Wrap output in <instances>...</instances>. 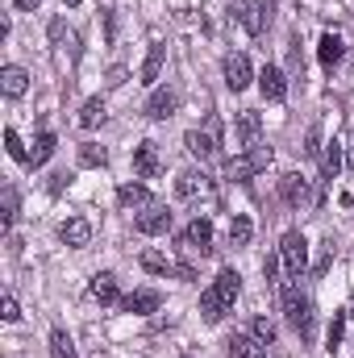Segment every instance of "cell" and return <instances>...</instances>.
<instances>
[{
    "label": "cell",
    "instance_id": "obj_1",
    "mask_svg": "<svg viewBox=\"0 0 354 358\" xmlns=\"http://www.w3.org/2000/svg\"><path fill=\"white\" fill-rule=\"evenodd\" d=\"M242 296V275L234 267H225L204 292H200V317L208 321V325H217L229 308H234V300Z\"/></svg>",
    "mask_w": 354,
    "mask_h": 358
},
{
    "label": "cell",
    "instance_id": "obj_2",
    "mask_svg": "<svg viewBox=\"0 0 354 358\" xmlns=\"http://www.w3.org/2000/svg\"><path fill=\"white\" fill-rule=\"evenodd\" d=\"M279 296H283V317H288V325H292L300 338H309V334H313V300H309L300 287H283Z\"/></svg>",
    "mask_w": 354,
    "mask_h": 358
},
{
    "label": "cell",
    "instance_id": "obj_3",
    "mask_svg": "<svg viewBox=\"0 0 354 358\" xmlns=\"http://www.w3.org/2000/svg\"><path fill=\"white\" fill-rule=\"evenodd\" d=\"M279 259H283V271H288L292 279H300V275L309 271V242H304L300 229H288V234H283V242H279Z\"/></svg>",
    "mask_w": 354,
    "mask_h": 358
},
{
    "label": "cell",
    "instance_id": "obj_4",
    "mask_svg": "<svg viewBox=\"0 0 354 358\" xmlns=\"http://www.w3.org/2000/svg\"><path fill=\"white\" fill-rule=\"evenodd\" d=\"M271 167V150L267 146H250L246 155H238V159H225V179H250L267 171Z\"/></svg>",
    "mask_w": 354,
    "mask_h": 358
},
{
    "label": "cell",
    "instance_id": "obj_5",
    "mask_svg": "<svg viewBox=\"0 0 354 358\" xmlns=\"http://www.w3.org/2000/svg\"><path fill=\"white\" fill-rule=\"evenodd\" d=\"M229 17H234L250 38H259V34L267 29V21H271V4H259V0H234Z\"/></svg>",
    "mask_w": 354,
    "mask_h": 358
},
{
    "label": "cell",
    "instance_id": "obj_6",
    "mask_svg": "<svg viewBox=\"0 0 354 358\" xmlns=\"http://www.w3.org/2000/svg\"><path fill=\"white\" fill-rule=\"evenodd\" d=\"M183 250H200V255H213V221L208 217H196L187 229H183Z\"/></svg>",
    "mask_w": 354,
    "mask_h": 358
},
{
    "label": "cell",
    "instance_id": "obj_7",
    "mask_svg": "<svg viewBox=\"0 0 354 358\" xmlns=\"http://www.w3.org/2000/svg\"><path fill=\"white\" fill-rule=\"evenodd\" d=\"M225 88L229 92H242L250 88V80H255V71H250V59L246 55H225Z\"/></svg>",
    "mask_w": 354,
    "mask_h": 358
},
{
    "label": "cell",
    "instance_id": "obj_8",
    "mask_svg": "<svg viewBox=\"0 0 354 358\" xmlns=\"http://www.w3.org/2000/svg\"><path fill=\"white\" fill-rule=\"evenodd\" d=\"M208 192H213V179L204 176V171H196V167H187V171L176 179L179 200H196V196H208Z\"/></svg>",
    "mask_w": 354,
    "mask_h": 358
},
{
    "label": "cell",
    "instance_id": "obj_9",
    "mask_svg": "<svg viewBox=\"0 0 354 358\" xmlns=\"http://www.w3.org/2000/svg\"><path fill=\"white\" fill-rule=\"evenodd\" d=\"M171 221H176V213H171V208H150V213H142V217L134 221V229H138L142 238H159V234H167V229H171Z\"/></svg>",
    "mask_w": 354,
    "mask_h": 358
},
{
    "label": "cell",
    "instance_id": "obj_10",
    "mask_svg": "<svg viewBox=\"0 0 354 358\" xmlns=\"http://www.w3.org/2000/svg\"><path fill=\"white\" fill-rule=\"evenodd\" d=\"M59 238H63V246H71V250H84V246L92 242V221H88V217H71V221H63Z\"/></svg>",
    "mask_w": 354,
    "mask_h": 358
},
{
    "label": "cell",
    "instance_id": "obj_11",
    "mask_svg": "<svg viewBox=\"0 0 354 358\" xmlns=\"http://www.w3.org/2000/svg\"><path fill=\"white\" fill-rule=\"evenodd\" d=\"M259 134H263V117H259L255 108H242V113H238V146H242V150L259 146Z\"/></svg>",
    "mask_w": 354,
    "mask_h": 358
},
{
    "label": "cell",
    "instance_id": "obj_12",
    "mask_svg": "<svg viewBox=\"0 0 354 358\" xmlns=\"http://www.w3.org/2000/svg\"><path fill=\"white\" fill-rule=\"evenodd\" d=\"M183 146H187V155L200 159V163H208V159L217 155V138H213L208 129H187V134H183Z\"/></svg>",
    "mask_w": 354,
    "mask_h": 358
},
{
    "label": "cell",
    "instance_id": "obj_13",
    "mask_svg": "<svg viewBox=\"0 0 354 358\" xmlns=\"http://www.w3.org/2000/svg\"><path fill=\"white\" fill-rule=\"evenodd\" d=\"M176 108H179V96L171 88H155L150 100H146V117H150V121H167Z\"/></svg>",
    "mask_w": 354,
    "mask_h": 358
},
{
    "label": "cell",
    "instance_id": "obj_14",
    "mask_svg": "<svg viewBox=\"0 0 354 358\" xmlns=\"http://www.w3.org/2000/svg\"><path fill=\"white\" fill-rule=\"evenodd\" d=\"M279 196H283V204H292V208L309 204V179L296 176V171H288V176L279 179Z\"/></svg>",
    "mask_w": 354,
    "mask_h": 358
},
{
    "label": "cell",
    "instance_id": "obj_15",
    "mask_svg": "<svg viewBox=\"0 0 354 358\" xmlns=\"http://www.w3.org/2000/svg\"><path fill=\"white\" fill-rule=\"evenodd\" d=\"M225 355L229 358H267V346L255 334H234V338L225 342Z\"/></svg>",
    "mask_w": 354,
    "mask_h": 358
},
{
    "label": "cell",
    "instance_id": "obj_16",
    "mask_svg": "<svg viewBox=\"0 0 354 358\" xmlns=\"http://www.w3.org/2000/svg\"><path fill=\"white\" fill-rule=\"evenodd\" d=\"M159 167H163V163H159L155 142H138V146H134V171H138L142 179H155L159 176Z\"/></svg>",
    "mask_w": 354,
    "mask_h": 358
},
{
    "label": "cell",
    "instance_id": "obj_17",
    "mask_svg": "<svg viewBox=\"0 0 354 358\" xmlns=\"http://www.w3.org/2000/svg\"><path fill=\"white\" fill-rule=\"evenodd\" d=\"M29 88V76H25V67H17V63H8L4 71H0V92L8 96V100H21Z\"/></svg>",
    "mask_w": 354,
    "mask_h": 358
},
{
    "label": "cell",
    "instance_id": "obj_18",
    "mask_svg": "<svg viewBox=\"0 0 354 358\" xmlns=\"http://www.w3.org/2000/svg\"><path fill=\"white\" fill-rule=\"evenodd\" d=\"M259 88H263L267 100H275V104H279V100L288 96V76H283L279 67H271V63H267L263 71H259Z\"/></svg>",
    "mask_w": 354,
    "mask_h": 358
},
{
    "label": "cell",
    "instance_id": "obj_19",
    "mask_svg": "<svg viewBox=\"0 0 354 358\" xmlns=\"http://www.w3.org/2000/svg\"><path fill=\"white\" fill-rule=\"evenodd\" d=\"M92 296H96L100 304H117V300H121V292H117V275H113V271L92 275Z\"/></svg>",
    "mask_w": 354,
    "mask_h": 358
},
{
    "label": "cell",
    "instance_id": "obj_20",
    "mask_svg": "<svg viewBox=\"0 0 354 358\" xmlns=\"http://www.w3.org/2000/svg\"><path fill=\"white\" fill-rule=\"evenodd\" d=\"M159 304H163V296H159V292H150V287H142V292H129V296L121 300V308H125V313H155Z\"/></svg>",
    "mask_w": 354,
    "mask_h": 358
},
{
    "label": "cell",
    "instance_id": "obj_21",
    "mask_svg": "<svg viewBox=\"0 0 354 358\" xmlns=\"http://www.w3.org/2000/svg\"><path fill=\"white\" fill-rule=\"evenodd\" d=\"M317 55H321V67H325V71H334V67L342 63L346 46H342V38H338V34H325V38H321V46H317Z\"/></svg>",
    "mask_w": 354,
    "mask_h": 358
},
{
    "label": "cell",
    "instance_id": "obj_22",
    "mask_svg": "<svg viewBox=\"0 0 354 358\" xmlns=\"http://www.w3.org/2000/svg\"><path fill=\"white\" fill-rule=\"evenodd\" d=\"M250 238H255V221L238 213V217L229 221V246H234V250H242V246H250Z\"/></svg>",
    "mask_w": 354,
    "mask_h": 358
},
{
    "label": "cell",
    "instance_id": "obj_23",
    "mask_svg": "<svg viewBox=\"0 0 354 358\" xmlns=\"http://www.w3.org/2000/svg\"><path fill=\"white\" fill-rule=\"evenodd\" d=\"M342 163H346V159H342V142H325V155H321V176L334 183V179H338V171H342Z\"/></svg>",
    "mask_w": 354,
    "mask_h": 358
},
{
    "label": "cell",
    "instance_id": "obj_24",
    "mask_svg": "<svg viewBox=\"0 0 354 358\" xmlns=\"http://www.w3.org/2000/svg\"><path fill=\"white\" fill-rule=\"evenodd\" d=\"M163 59H167V46H163V42H155V46H150V55H146V63H142V84H155V80H159Z\"/></svg>",
    "mask_w": 354,
    "mask_h": 358
},
{
    "label": "cell",
    "instance_id": "obj_25",
    "mask_svg": "<svg viewBox=\"0 0 354 358\" xmlns=\"http://www.w3.org/2000/svg\"><path fill=\"white\" fill-rule=\"evenodd\" d=\"M146 200H150L146 183H121V187H117V204H121V208H134V204H146Z\"/></svg>",
    "mask_w": 354,
    "mask_h": 358
},
{
    "label": "cell",
    "instance_id": "obj_26",
    "mask_svg": "<svg viewBox=\"0 0 354 358\" xmlns=\"http://www.w3.org/2000/svg\"><path fill=\"white\" fill-rule=\"evenodd\" d=\"M142 267L150 271V275H176L179 263H171L163 250H142Z\"/></svg>",
    "mask_w": 354,
    "mask_h": 358
},
{
    "label": "cell",
    "instance_id": "obj_27",
    "mask_svg": "<svg viewBox=\"0 0 354 358\" xmlns=\"http://www.w3.org/2000/svg\"><path fill=\"white\" fill-rule=\"evenodd\" d=\"M104 113H108V108H104V100H100V96H92V100H84V108H80V125H84V129H96V125L104 121Z\"/></svg>",
    "mask_w": 354,
    "mask_h": 358
},
{
    "label": "cell",
    "instance_id": "obj_28",
    "mask_svg": "<svg viewBox=\"0 0 354 358\" xmlns=\"http://www.w3.org/2000/svg\"><path fill=\"white\" fill-rule=\"evenodd\" d=\"M50 358H80L67 329H50Z\"/></svg>",
    "mask_w": 354,
    "mask_h": 358
},
{
    "label": "cell",
    "instance_id": "obj_29",
    "mask_svg": "<svg viewBox=\"0 0 354 358\" xmlns=\"http://www.w3.org/2000/svg\"><path fill=\"white\" fill-rule=\"evenodd\" d=\"M55 134H38V142H34V155H29V167H42V163H50V155H55Z\"/></svg>",
    "mask_w": 354,
    "mask_h": 358
},
{
    "label": "cell",
    "instance_id": "obj_30",
    "mask_svg": "<svg viewBox=\"0 0 354 358\" xmlns=\"http://www.w3.org/2000/svg\"><path fill=\"white\" fill-rule=\"evenodd\" d=\"M108 163V150L104 146H96V142H84L80 146V167H104Z\"/></svg>",
    "mask_w": 354,
    "mask_h": 358
},
{
    "label": "cell",
    "instance_id": "obj_31",
    "mask_svg": "<svg viewBox=\"0 0 354 358\" xmlns=\"http://www.w3.org/2000/svg\"><path fill=\"white\" fill-rule=\"evenodd\" d=\"M4 150H8V159H17V163H29V150L21 146V134H17V129H4Z\"/></svg>",
    "mask_w": 354,
    "mask_h": 358
},
{
    "label": "cell",
    "instance_id": "obj_32",
    "mask_svg": "<svg viewBox=\"0 0 354 358\" xmlns=\"http://www.w3.org/2000/svg\"><path fill=\"white\" fill-rule=\"evenodd\" d=\"M46 34H50V42H55V46H71V38H76V34L67 29V21H63V17H55V21L46 25Z\"/></svg>",
    "mask_w": 354,
    "mask_h": 358
},
{
    "label": "cell",
    "instance_id": "obj_33",
    "mask_svg": "<svg viewBox=\"0 0 354 358\" xmlns=\"http://www.w3.org/2000/svg\"><path fill=\"white\" fill-rule=\"evenodd\" d=\"M4 229H13V221H17V187L13 183H4Z\"/></svg>",
    "mask_w": 354,
    "mask_h": 358
},
{
    "label": "cell",
    "instance_id": "obj_34",
    "mask_svg": "<svg viewBox=\"0 0 354 358\" xmlns=\"http://www.w3.org/2000/svg\"><path fill=\"white\" fill-rule=\"evenodd\" d=\"M250 334H255L263 346H271V342H275V325H271L267 317H255V321H250Z\"/></svg>",
    "mask_w": 354,
    "mask_h": 358
},
{
    "label": "cell",
    "instance_id": "obj_35",
    "mask_svg": "<svg viewBox=\"0 0 354 358\" xmlns=\"http://www.w3.org/2000/svg\"><path fill=\"white\" fill-rule=\"evenodd\" d=\"M346 317L351 313H334V321H330V355L338 350V342H342V329H346Z\"/></svg>",
    "mask_w": 354,
    "mask_h": 358
},
{
    "label": "cell",
    "instance_id": "obj_36",
    "mask_svg": "<svg viewBox=\"0 0 354 358\" xmlns=\"http://www.w3.org/2000/svg\"><path fill=\"white\" fill-rule=\"evenodd\" d=\"M0 317H4L8 325L21 321V304H17V296H4V300H0Z\"/></svg>",
    "mask_w": 354,
    "mask_h": 358
},
{
    "label": "cell",
    "instance_id": "obj_37",
    "mask_svg": "<svg viewBox=\"0 0 354 358\" xmlns=\"http://www.w3.org/2000/svg\"><path fill=\"white\" fill-rule=\"evenodd\" d=\"M279 267H283V259H275V255H271V259H263V275H267V283H271V287H279V279H275V275H279Z\"/></svg>",
    "mask_w": 354,
    "mask_h": 358
},
{
    "label": "cell",
    "instance_id": "obj_38",
    "mask_svg": "<svg viewBox=\"0 0 354 358\" xmlns=\"http://www.w3.org/2000/svg\"><path fill=\"white\" fill-rule=\"evenodd\" d=\"M125 80H129V71H125V67H108V76H104V84H108V88H121Z\"/></svg>",
    "mask_w": 354,
    "mask_h": 358
},
{
    "label": "cell",
    "instance_id": "obj_39",
    "mask_svg": "<svg viewBox=\"0 0 354 358\" xmlns=\"http://www.w3.org/2000/svg\"><path fill=\"white\" fill-rule=\"evenodd\" d=\"M321 150V134H317V125L309 129V146H304V155H317Z\"/></svg>",
    "mask_w": 354,
    "mask_h": 358
},
{
    "label": "cell",
    "instance_id": "obj_40",
    "mask_svg": "<svg viewBox=\"0 0 354 358\" xmlns=\"http://www.w3.org/2000/svg\"><path fill=\"white\" fill-rule=\"evenodd\" d=\"M67 179H71V176H67V171H59V176L50 179V192H63V183H67Z\"/></svg>",
    "mask_w": 354,
    "mask_h": 358
},
{
    "label": "cell",
    "instance_id": "obj_41",
    "mask_svg": "<svg viewBox=\"0 0 354 358\" xmlns=\"http://www.w3.org/2000/svg\"><path fill=\"white\" fill-rule=\"evenodd\" d=\"M13 4H17V8H25V13H34V8H38L42 0H13Z\"/></svg>",
    "mask_w": 354,
    "mask_h": 358
},
{
    "label": "cell",
    "instance_id": "obj_42",
    "mask_svg": "<svg viewBox=\"0 0 354 358\" xmlns=\"http://www.w3.org/2000/svg\"><path fill=\"white\" fill-rule=\"evenodd\" d=\"M346 167L354 171V138H351V146H346Z\"/></svg>",
    "mask_w": 354,
    "mask_h": 358
},
{
    "label": "cell",
    "instance_id": "obj_43",
    "mask_svg": "<svg viewBox=\"0 0 354 358\" xmlns=\"http://www.w3.org/2000/svg\"><path fill=\"white\" fill-rule=\"evenodd\" d=\"M63 4H67V8H76V4H80V0H63Z\"/></svg>",
    "mask_w": 354,
    "mask_h": 358
},
{
    "label": "cell",
    "instance_id": "obj_44",
    "mask_svg": "<svg viewBox=\"0 0 354 358\" xmlns=\"http://www.w3.org/2000/svg\"><path fill=\"white\" fill-rule=\"evenodd\" d=\"M346 313H351V317H354V304H351V308H346Z\"/></svg>",
    "mask_w": 354,
    "mask_h": 358
},
{
    "label": "cell",
    "instance_id": "obj_45",
    "mask_svg": "<svg viewBox=\"0 0 354 358\" xmlns=\"http://www.w3.org/2000/svg\"><path fill=\"white\" fill-rule=\"evenodd\" d=\"M183 358H192V355H183Z\"/></svg>",
    "mask_w": 354,
    "mask_h": 358
}]
</instances>
